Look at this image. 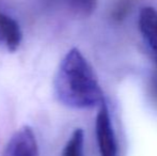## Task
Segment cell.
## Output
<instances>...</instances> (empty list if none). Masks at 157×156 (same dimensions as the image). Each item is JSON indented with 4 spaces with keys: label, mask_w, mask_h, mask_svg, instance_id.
<instances>
[{
    "label": "cell",
    "mask_w": 157,
    "mask_h": 156,
    "mask_svg": "<svg viewBox=\"0 0 157 156\" xmlns=\"http://www.w3.org/2000/svg\"><path fill=\"white\" fill-rule=\"evenodd\" d=\"M138 28L143 42L157 65V10L153 6L141 9L138 16Z\"/></svg>",
    "instance_id": "obj_3"
},
{
    "label": "cell",
    "mask_w": 157,
    "mask_h": 156,
    "mask_svg": "<svg viewBox=\"0 0 157 156\" xmlns=\"http://www.w3.org/2000/svg\"><path fill=\"white\" fill-rule=\"evenodd\" d=\"M95 135L101 156H118V143L106 101L99 105L95 120Z\"/></svg>",
    "instance_id": "obj_2"
},
{
    "label": "cell",
    "mask_w": 157,
    "mask_h": 156,
    "mask_svg": "<svg viewBox=\"0 0 157 156\" xmlns=\"http://www.w3.org/2000/svg\"><path fill=\"white\" fill-rule=\"evenodd\" d=\"M23 41L19 24L0 8V47L11 52L16 51Z\"/></svg>",
    "instance_id": "obj_5"
},
{
    "label": "cell",
    "mask_w": 157,
    "mask_h": 156,
    "mask_svg": "<svg viewBox=\"0 0 157 156\" xmlns=\"http://www.w3.org/2000/svg\"><path fill=\"white\" fill-rule=\"evenodd\" d=\"M57 100L72 109H89L105 101L93 69L77 48H72L61 60L54 79Z\"/></svg>",
    "instance_id": "obj_1"
},
{
    "label": "cell",
    "mask_w": 157,
    "mask_h": 156,
    "mask_svg": "<svg viewBox=\"0 0 157 156\" xmlns=\"http://www.w3.org/2000/svg\"><path fill=\"white\" fill-rule=\"evenodd\" d=\"M6 156H39L36 137L31 127H21L12 136L6 146Z\"/></svg>",
    "instance_id": "obj_4"
},
{
    "label": "cell",
    "mask_w": 157,
    "mask_h": 156,
    "mask_svg": "<svg viewBox=\"0 0 157 156\" xmlns=\"http://www.w3.org/2000/svg\"><path fill=\"white\" fill-rule=\"evenodd\" d=\"M67 10L79 16H89L96 9L97 0H61Z\"/></svg>",
    "instance_id": "obj_7"
},
{
    "label": "cell",
    "mask_w": 157,
    "mask_h": 156,
    "mask_svg": "<svg viewBox=\"0 0 157 156\" xmlns=\"http://www.w3.org/2000/svg\"><path fill=\"white\" fill-rule=\"evenodd\" d=\"M62 156H85V133L76 128L68 138L63 149Z\"/></svg>",
    "instance_id": "obj_6"
}]
</instances>
